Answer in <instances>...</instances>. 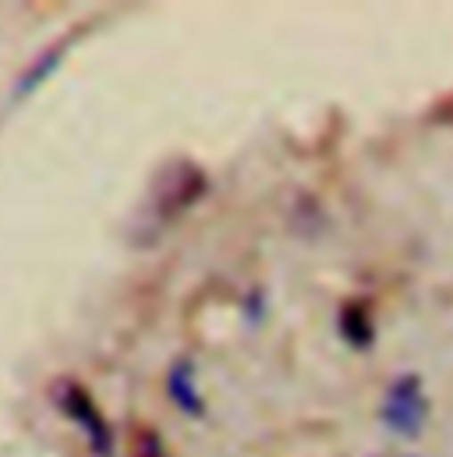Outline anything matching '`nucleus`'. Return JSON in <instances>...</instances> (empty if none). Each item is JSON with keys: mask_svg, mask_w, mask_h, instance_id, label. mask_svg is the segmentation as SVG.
<instances>
[{"mask_svg": "<svg viewBox=\"0 0 453 457\" xmlns=\"http://www.w3.org/2000/svg\"><path fill=\"white\" fill-rule=\"evenodd\" d=\"M206 192H210V178H206V170L199 163H192V160H170L152 178L145 217L152 220L156 230L167 228L177 217H185L192 206H199L206 199Z\"/></svg>", "mask_w": 453, "mask_h": 457, "instance_id": "obj_1", "label": "nucleus"}, {"mask_svg": "<svg viewBox=\"0 0 453 457\" xmlns=\"http://www.w3.org/2000/svg\"><path fill=\"white\" fill-rule=\"evenodd\" d=\"M337 330L340 341L347 344L350 351H372L375 344V320H372V309L365 302H343L337 312Z\"/></svg>", "mask_w": 453, "mask_h": 457, "instance_id": "obj_6", "label": "nucleus"}, {"mask_svg": "<svg viewBox=\"0 0 453 457\" xmlns=\"http://www.w3.org/2000/svg\"><path fill=\"white\" fill-rule=\"evenodd\" d=\"M167 397L170 404L185 415V419H202L206 415V397L199 390V369L192 358H177L170 369H167Z\"/></svg>", "mask_w": 453, "mask_h": 457, "instance_id": "obj_5", "label": "nucleus"}, {"mask_svg": "<svg viewBox=\"0 0 453 457\" xmlns=\"http://www.w3.org/2000/svg\"><path fill=\"white\" fill-rule=\"evenodd\" d=\"M432 419V404L425 394V383L418 372H400L379 404V422L397 436V440H418Z\"/></svg>", "mask_w": 453, "mask_h": 457, "instance_id": "obj_3", "label": "nucleus"}, {"mask_svg": "<svg viewBox=\"0 0 453 457\" xmlns=\"http://www.w3.org/2000/svg\"><path fill=\"white\" fill-rule=\"evenodd\" d=\"M75 46V39L71 36H64L61 43H54V46H46L32 64H25V71L18 75V82H14V89H11V104H25L29 96H36L57 71H61V64H64V57H68V50Z\"/></svg>", "mask_w": 453, "mask_h": 457, "instance_id": "obj_4", "label": "nucleus"}, {"mask_svg": "<svg viewBox=\"0 0 453 457\" xmlns=\"http://www.w3.org/2000/svg\"><path fill=\"white\" fill-rule=\"evenodd\" d=\"M135 457H170L167 454V444L156 429H138L135 436Z\"/></svg>", "mask_w": 453, "mask_h": 457, "instance_id": "obj_7", "label": "nucleus"}, {"mask_svg": "<svg viewBox=\"0 0 453 457\" xmlns=\"http://www.w3.org/2000/svg\"><path fill=\"white\" fill-rule=\"evenodd\" d=\"M50 401L54 408L82 433L86 447L93 457H117V436H113V426L107 422V415L100 411L96 397L71 376L57 379L54 390H50Z\"/></svg>", "mask_w": 453, "mask_h": 457, "instance_id": "obj_2", "label": "nucleus"}]
</instances>
